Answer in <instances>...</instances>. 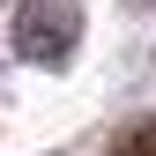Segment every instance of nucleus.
Segmentation results:
<instances>
[{
    "instance_id": "f03ea898",
    "label": "nucleus",
    "mask_w": 156,
    "mask_h": 156,
    "mask_svg": "<svg viewBox=\"0 0 156 156\" xmlns=\"http://www.w3.org/2000/svg\"><path fill=\"white\" fill-rule=\"evenodd\" d=\"M112 156H156V119H134L119 141H112Z\"/></svg>"
},
{
    "instance_id": "f257e3e1",
    "label": "nucleus",
    "mask_w": 156,
    "mask_h": 156,
    "mask_svg": "<svg viewBox=\"0 0 156 156\" xmlns=\"http://www.w3.org/2000/svg\"><path fill=\"white\" fill-rule=\"evenodd\" d=\"M74 37H82V8L74 0H23L15 8V52L37 67H67Z\"/></svg>"
}]
</instances>
